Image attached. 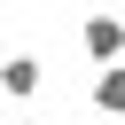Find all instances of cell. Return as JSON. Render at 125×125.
<instances>
[{
	"label": "cell",
	"instance_id": "4",
	"mask_svg": "<svg viewBox=\"0 0 125 125\" xmlns=\"http://www.w3.org/2000/svg\"><path fill=\"white\" fill-rule=\"evenodd\" d=\"M16 125H47V117H16Z\"/></svg>",
	"mask_w": 125,
	"mask_h": 125
},
{
	"label": "cell",
	"instance_id": "3",
	"mask_svg": "<svg viewBox=\"0 0 125 125\" xmlns=\"http://www.w3.org/2000/svg\"><path fill=\"white\" fill-rule=\"evenodd\" d=\"M94 109H102V117H125V55L94 70Z\"/></svg>",
	"mask_w": 125,
	"mask_h": 125
},
{
	"label": "cell",
	"instance_id": "2",
	"mask_svg": "<svg viewBox=\"0 0 125 125\" xmlns=\"http://www.w3.org/2000/svg\"><path fill=\"white\" fill-rule=\"evenodd\" d=\"M39 86H47V62H39V55H8V62H0V94H16V102H31Z\"/></svg>",
	"mask_w": 125,
	"mask_h": 125
},
{
	"label": "cell",
	"instance_id": "1",
	"mask_svg": "<svg viewBox=\"0 0 125 125\" xmlns=\"http://www.w3.org/2000/svg\"><path fill=\"white\" fill-rule=\"evenodd\" d=\"M78 47H86L94 62H117V55H125V16H117V8H94V16L78 23Z\"/></svg>",
	"mask_w": 125,
	"mask_h": 125
}]
</instances>
